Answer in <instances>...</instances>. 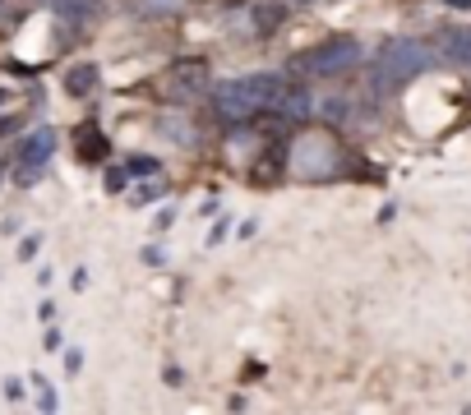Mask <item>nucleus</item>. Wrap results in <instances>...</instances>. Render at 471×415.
Segmentation results:
<instances>
[{
    "label": "nucleus",
    "mask_w": 471,
    "mask_h": 415,
    "mask_svg": "<svg viewBox=\"0 0 471 415\" xmlns=\"http://www.w3.org/2000/svg\"><path fill=\"white\" fill-rule=\"evenodd\" d=\"M429 65H435V56H429L425 42H416V37H392V42H383V47H379V56L370 65V88L379 97L383 93H398L402 83H411Z\"/></svg>",
    "instance_id": "obj_1"
},
{
    "label": "nucleus",
    "mask_w": 471,
    "mask_h": 415,
    "mask_svg": "<svg viewBox=\"0 0 471 415\" xmlns=\"http://www.w3.org/2000/svg\"><path fill=\"white\" fill-rule=\"evenodd\" d=\"M356 65H361V42L356 37H328V42H319V47H309L305 56L291 60V69L309 74V78H337Z\"/></svg>",
    "instance_id": "obj_2"
},
{
    "label": "nucleus",
    "mask_w": 471,
    "mask_h": 415,
    "mask_svg": "<svg viewBox=\"0 0 471 415\" xmlns=\"http://www.w3.org/2000/svg\"><path fill=\"white\" fill-rule=\"evenodd\" d=\"M208 83H213L208 60H199V56L176 60V65L167 69V97L185 106V102H194V97H204V93H208Z\"/></svg>",
    "instance_id": "obj_3"
},
{
    "label": "nucleus",
    "mask_w": 471,
    "mask_h": 415,
    "mask_svg": "<svg viewBox=\"0 0 471 415\" xmlns=\"http://www.w3.org/2000/svg\"><path fill=\"white\" fill-rule=\"evenodd\" d=\"M213 106H217V115H222L226 124H245V120L254 115V106H250V97H245V88H241V78H222L217 93H213Z\"/></svg>",
    "instance_id": "obj_4"
},
{
    "label": "nucleus",
    "mask_w": 471,
    "mask_h": 415,
    "mask_svg": "<svg viewBox=\"0 0 471 415\" xmlns=\"http://www.w3.org/2000/svg\"><path fill=\"white\" fill-rule=\"evenodd\" d=\"M241 88H245V97H250V106H254V115L259 111H272L278 106V97H282V74H250V78H241Z\"/></svg>",
    "instance_id": "obj_5"
},
{
    "label": "nucleus",
    "mask_w": 471,
    "mask_h": 415,
    "mask_svg": "<svg viewBox=\"0 0 471 415\" xmlns=\"http://www.w3.org/2000/svg\"><path fill=\"white\" fill-rule=\"evenodd\" d=\"M439 56L457 69H471V28H444L439 32Z\"/></svg>",
    "instance_id": "obj_6"
},
{
    "label": "nucleus",
    "mask_w": 471,
    "mask_h": 415,
    "mask_svg": "<svg viewBox=\"0 0 471 415\" xmlns=\"http://www.w3.org/2000/svg\"><path fill=\"white\" fill-rule=\"evenodd\" d=\"M282 166H287V148L272 139L268 148H263V157L250 166V180H259V185H272V180H282Z\"/></svg>",
    "instance_id": "obj_7"
},
{
    "label": "nucleus",
    "mask_w": 471,
    "mask_h": 415,
    "mask_svg": "<svg viewBox=\"0 0 471 415\" xmlns=\"http://www.w3.org/2000/svg\"><path fill=\"white\" fill-rule=\"evenodd\" d=\"M56 152V130H32L19 148V161L23 166H47V157Z\"/></svg>",
    "instance_id": "obj_8"
},
{
    "label": "nucleus",
    "mask_w": 471,
    "mask_h": 415,
    "mask_svg": "<svg viewBox=\"0 0 471 415\" xmlns=\"http://www.w3.org/2000/svg\"><path fill=\"white\" fill-rule=\"evenodd\" d=\"M97 65H69L65 69V93L69 97H88V93H97Z\"/></svg>",
    "instance_id": "obj_9"
},
{
    "label": "nucleus",
    "mask_w": 471,
    "mask_h": 415,
    "mask_svg": "<svg viewBox=\"0 0 471 415\" xmlns=\"http://www.w3.org/2000/svg\"><path fill=\"white\" fill-rule=\"evenodd\" d=\"M106 134H97L93 124H84L78 130V139H74V152H78V161H106Z\"/></svg>",
    "instance_id": "obj_10"
},
{
    "label": "nucleus",
    "mask_w": 471,
    "mask_h": 415,
    "mask_svg": "<svg viewBox=\"0 0 471 415\" xmlns=\"http://www.w3.org/2000/svg\"><path fill=\"white\" fill-rule=\"evenodd\" d=\"M309 93L305 88H282V97H278V106H272V111H278V115H287V120H305L309 115Z\"/></svg>",
    "instance_id": "obj_11"
},
{
    "label": "nucleus",
    "mask_w": 471,
    "mask_h": 415,
    "mask_svg": "<svg viewBox=\"0 0 471 415\" xmlns=\"http://www.w3.org/2000/svg\"><path fill=\"white\" fill-rule=\"evenodd\" d=\"M56 10L74 23H93V19H102V0H56Z\"/></svg>",
    "instance_id": "obj_12"
},
{
    "label": "nucleus",
    "mask_w": 471,
    "mask_h": 415,
    "mask_svg": "<svg viewBox=\"0 0 471 415\" xmlns=\"http://www.w3.org/2000/svg\"><path fill=\"white\" fill-rule=\"evenodd\" d=\"M157 130H162L171 143H185V148L194 143V124H189V120H180V115H162V120H157Z\"/></svg>",
    "instance_id": "obj_13"
},
{
    "label": "nucleus",
    "mask_w": 471,
    "mask_h": 415,
    "mask_svg": "<svg viewBox=\"0 0 471 415\" xmlns=\"http://www.w3.org/2000/svg\"><path fill=\"white\" fill-rule=\"evenodd\" d=\"M282 5H278V0H259V5H254V28L259 32H272V28H278L282 23Z\"/></svg>",
    "instance_id": "obj_14"
},
{
    "label": "nucleus",
    "mask_w": 471,
    "mask_h": 415,
    "mask_svg": "<svg viewBox=\"0 0 471 415\" xmlns=\"http://www.w3.org/2000/svg\"><path fill=\"white\" fill-rule=\"evenodd\" d=\"M351 115H356V102H351V97H328L324 102V120H333V124H342V120H351Z\"/></svg>",
    "instance_id": "obj_15"
},
{
    "label": "nucleus",
    "mask_w": 471,
    "mask_h": 415,
    "mask_svg": "<svg viewBox=\"0 0 471 415\" xmlns=\"http://www.w3.org/2000/svg\"><path fill=\"white\" fill-rule=\"evenodd\" d=\"M162 171V161L157 157H148V152H134V157H125V176H157Z\"/></svg>",
    "instance_id": "obj_16"
},
{
    "label": "nucleus",
    "mask_w": 471,
    "mask_h": 415,
    "mask_svg": "<svg viewBox=\"0 0 471 415\" xmlns=\"http://www.w3.org/2000/svg\"><path fill=\"white\" fill-rule=\"evenodd\" d=\"M32 388H37V406H42V410H56V392H51L47 379H32Z\"/></svg>",
    "instance_id": "obj_17"
},
{
    "label": "nucleus",
    "mask_w": 471,
    "mask_h": 415,
    "mask_svg": "<svg viewBox=\"0 0 471 415\" xmlns=\"http://www.w3.org/2000/svg\"><path fill=\"white\" fill-rule=\"evenodd\" d=\"M106 189H125V166H106Z\"/></svg>",
    "instance_id": "obj_18"
},
{
    "label": "nucleus",
    "mask_w": 471,
    "mask_h": 415,
    "mask_svg": "<svg viewBox=\"0 0 471 415\" xmlns=\"http://www.w3.org/2000/svg\"><path fill=\"white\" fill-rule=\"evenodd\" d=\"M14 180H19V185H37V180H42V166H23Z\"/></svg>",
    "instance_id": "obj_19"
},
{
    "label": "nucleus",
    "mask_w": 471,
    "mask_h": 415,
    "mask_svg": "<svg viewBox=\"0 0 471 415\" xmlns=\"http://www.w3.org/2000/svg\"><path fill=\"white\" fill-rule=\"evenodd\" d=\"M37 244H42V240H37V235H28V240L19 244V259H32V254H37Z\"/></svg>",
    "instance_id": "obj_20"
},
{
    "label": "nucleus",
    "mask_w": 471,
    "mask_h": 415,
    "mask_svg": "<svg viewBox=\"0 0 471 415\" xmlns=\"http://www.w3.org/2000/svg\"><path fill=\"white\" fill-rule=\"evenodd\" d=\"M5 397H10V401H23V383L10 379V383H5Z\"/></svg>",
    "instance_id": "obj_21"
},
{
    "label": "nucleus",
    "mask_w": 471,
    "mask_h": 415,
    "mask_svg": "<svg viewBox=\"0 0 471 415\" xmlns=\"http://www.w3.org/2000/svg\"><path fill=\"white\" fill-rule=\"evenodd\" d=\"M448 10H471V0H444Z\"/></svg>",
    "instance_id": "obj_22"
},
{
    "label": "nucleus",
    "mask_w": 471,
    "mask_h": 415,
    "mask_svg": "<svg viewBox=\"0 0 471 415\" xmlns=\"http://www.w3.org/2000/svg\"><path fill=\"white\" fill-rule=\"evenodd\" d=\"M10 130H14V120L5 115V120H0V134H10Z\"/></svg>",
    "instance_id": "obj_23"
},
{
    "label": "nucleus",
    "mask_w": 471,
    "mask_h": 415,
    "mask_svg": "<svg viewBox=\"0 0 471 415\" xmlns=\"http://www.w3.org/2000/svg\"><path fill=\"white\" fill-rule=\"evenodd\" d=\"M0 106H5V88H0Z\"/></svg>",
    "instance_id": "obj_24"
}]
</instances>
